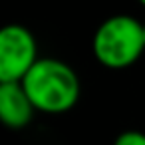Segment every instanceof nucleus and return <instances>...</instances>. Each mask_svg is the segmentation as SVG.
Returning <instances> with one entry per match:
<instances>
[{"instance_id": "423d86ee", "label": "nucleus", "mask_w": 145, "mask_h": 145, "mask_svg": "<svg viewBox=\"0 0 145 145\" xmlns=\"http://www.w3.org/2000/svg\"><path fill=\"white\" fill-rule=\"evenodd\" d=\"M137 2H139V4H141V6L145 8V0H137Z\"/></svg>"}, {"instance_id": "7ed1b4c3", "label": "nucleus", "mask_w": 145, "mask_h": 145, "mask_svg": "<svg viewBox=\"0 0 145 145\" xmlns=\"http://www.w3.org/2000/svg\"><path fill=\"white\" fill-rule=\"evenodd\" d=\"M38 60V44L30 28L6 24L0 30V84L22 82Z\"/></svg>"}, {"instance_id": "f257e3e1", "label": "nucleus", "mask_w": 145, "mask_h": 145, "mask_svg": "<svg viewBox=\"0 0 145 145\" xmlns=\"http://www.w3.org/2000/svg\"><path fill=\"white\" fill-rule=\"evenodd\" d=\"M36 111L60 115L76 107L82 84L76 70L58 58H40L20 82Z\"/></svg>"}, {"instance_id": "0eeeda50", "label": "nucleus", "mask_w": 145, "mask_h": 145, "mask_svg": "<svg viewBox=\"0 0 145 145\" xmlns=\"http://www.w3.org/2000/svg\"><path fill=\"white\" fill-rule=\"evenodd\" d=\"M143 38H145V22H143Z\"/></svg>"}, {"instance_id": "20e7f679", "label": "nucleus", "mask_w": 145, "mask_h": 145, "mask_svg": "<svg viewBox=\"0 0 145 145\" xmlns=\"http://www.w3.org/2000/svg\"><path fill=\"white\" fill-rule=\"evenodd\" d=\"M36 107L20 82L0 84V121L8 129H24L32 123Z\"/></svg>"}, {"instance_id": "f03ea898", "label": "nucleus", "mask_w": 145, "mask_h": 145, "mask_svg": "<svg viewBox=\"0 0 145 145\" xmlns=\"http://www.w3.org/2000/svg\"><path fill=\"white\" fill-rule=\"evenodd\" d=\"M91 52L97 64L107 70L131 68L145 52L143 22L129 14L105 18L93 34Z\"/></svg>"}, {"instance_id": "39448f33", "label": "nucleus", "mask_w": 145, "mask_h": 145, "mask_svg": "<svg viewBox=\"0 0 145 145\" xmlns=\"http://www.w3.org/2000/svg\"><path fill=\"white\" fill-rule=\"evenodd\" d=\"M113 145H145V133L139 131V129H127V131H121Z\"/></svg>"}]
</instances>
